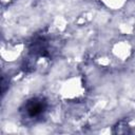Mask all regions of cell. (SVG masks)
<instances>
[{
	"instance_id": "6da1fadb",
	"label": "cell",
	"mask_w": 135,
	"mask_h": 135,
	"mask_svg": "<svg viewBox=\"0 0 135 135\" xmlns=\"http://www.w3.org/2000/svg\"><path fill=\"white\" fill-rule=\"evenodd\" d=\"M49 111V101L43 96H35L28 98L22 103L19 109V114L22 122L31 126L40 122Z\"/></svg>"
},
{
	"instance_id": "7a4b0ae2",
	"label": "cell",
	"mask_w": 135,
	"mask_h": 135,
	"mask_svg": "<svg viewBox=\"0 0 135 135\" xmlns=\"http://www.w3.org/2000/svg\"><path fill=\"white\" fill-rule=\"evenodd\" d=\"M51 43L49 37L44 35H38L33 38L28 45V56L34 59L40 57H50L51 56Z\"/></svg>"
}]
</instances>
